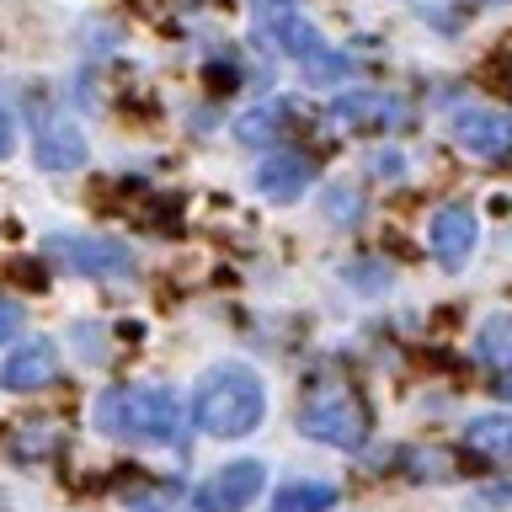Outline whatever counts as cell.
<instances>
[{"label":"cell","instance_id":"obj_1","mask_svg":"<svg viewBox=\"0 0 512 512\" xmlns=\"http://www.w3.org/2000/svg\"><path fill=\"white\" fill-rule=\"evenodd\" d=\"M96 427L118 443H182L187 438V411L166 384H112L96 400Z\"/></svg>","mask_w":512,"mask_h":512},{"label":"cell","instance_id":"obj_2","mask_svg":"<svg viewBox=\"0 0 512 512\" xmlns=\"http://www.w3.org/2000/svg\"><path fill=\"white\" fill-rule=\"evenodd\" d=\"M267 416V384L246 363H214L192 395V427L208 438H246Z\"/></svg>","mask_w":512,"mask_h":512},{"label":"cell","instance_id":"obj_3","mask_svg":"<svg viewBox=\"0 0 512 512\" xmlns=\"http://www.w3.org/2000/svg\"><path fill=\"white\" fill-rule=\"evenodd\" d=\"M256 27L267 32L272 43L283 48L288 59H299V70L320 80V86H331V80H347L358 64H352V54H342V48H331L320 32L299 16V6H272V11H256Z\"/></svg>","mask_w":512,"mask_h":512},{"label":"cell","instance_id":"obj_4","mask_svg":"<svg viewBox=\"0 0 512 512\" xmlns=\"http://www.w3.org/2000/svg\"><path fill=\"white\" fill-rule=\"evenodd\" d=\"M299 432L326 448H363L368 443V406L358 400V390L347 384H326V390H310V400L299 406Z\"/></svg>","mask_w":512,"mask_h":512},{"label":"cell","instance_id":"obj_5","mask_svg":"<svg viewBox=\"0 0 512 512\" xmlns=\"http://www.w3.org/2000/svg\"><path fill=\"white\" fill-rule=\"evenodd\" d=\"M43 256H54L64 272H80V278H123V272H134L128 246L107 235H48Z\"/></svg>","mask_w":512,"mask_h":512},{"label":"cell","instance_id":"obj_6","mask_svg":"<svg viewBox=\"0 0 512 512\" xmlns=\"http://www.w3.org/2000/svg\"><path fill=\"white\" fill-rule=\"evenodd\" d=\"M262 486H267V464L262 459H235L192 491V512H246L256 496H262Z\"/></svg>","mask_w":512,"mask_h":512},{"label":"cell","instance_id":"obj_7","mask_svg":"<svg viewBox=\"0 0 512 512\" xmlns=\"http://www.w3.org/2000/svg\"><path fill=\"white\" fill-rule=\"evenodd\" d=\"M406 118H411V107L395 91H347L331 102V123L358 128V134H384V128H400Z\"/></svg>","mask_w":512,"mask_h":512},{"label":"cell","instance_id":"obj_8","mask_svg":"<svg viewBox=\"0 0 512 512\" xmlns=\"http://www.w3.org/2000/svg\"><path fill=\"white\" fill-rule=\"evenodd\" d=\"M54 379H59V347L54 342H22L0 363V390H11V395L48 390Z\"/></svg>","mask_w":512,"mask_h":512},{"label":"cell","instance_id":"obj_9","mask_svg":"<svg viewBox=\"0 0 512 512\" xmlns=\"http://www.w3.org/2000/svg\"><path fill=\"white\" fill-rule=\"evenodd\" d=\"M432 256L448 267V272H459L464 262L475 256V240H480V224H475V214L464 203H448V208H438L432 214Z\"/></svg>","mask_w":512,"mask_h":512},{"label":"cell","instance_id":"obj_10","mask_svg":"<svg viewBox=\"0 0 512 512\" xmlns=\"http://www.w3.org/2000/svg\"><path fill=\"white\" fill-rule=\"evenodd\" d=\"M454 139H459V150H470L480 160H502L512 150V123L502 112H486V107H459L454 112Z\"/></svg>","mask_w":512,"mask_h":512},{"label":"cell","instance_id":"obj_11","mask_svg":"<svg viewBox=\"0 0 512 512\" xmlns=\"http://www.w3.org/2000/svg\"><path fill=\"white\" fill-rule=\"evenodd\" d=\"M256 192L272 203H294L299 192H310L315 187V160L310 155H299V150H283V155H267L262 166H256Z\"/></svg>","mask_w":512,"mask_h":512},{"label":"cell","instance_id":"obj_12","mask_svg":"<svg viewBox=\"0 0 512 512\" xmlns=\"http://www.w3.org/2000/svg\"><path fill=\"white\" fill-rule=\"evenodd\" d=\"M38 166L54 176H70L86 166V128L70 118H48L38 128Z\"/></svg>","mask_w":512,"mask_h":512},{"label":"cell","instance_id":"obj_13","mask_svg":"<svg viewBox=\"0 0 512 512\" xmlns=\"http://www.w3.org/2000/svg\"><path fill=\"white\" fill-rule=\"evenodd\" d=\"M464 443H470V454L491 464H512V416H470Z\"/></svg>","mask_w":512,"mask_h":512},{"label":"cell","instance_id":"obj_14","mask_svg":"<svg viewBox=\"0 0 512 512\" xmlns=\"http://www.w3.org/2000/svg\"><path fill=\"white\" fill-rule=\"evenodd\" d=\"M336 507V486L331 480H288L272 496V512H331Z\"/></svg>","mask_w":512,"mask_h":512},{"label":"cell","instance_id":"obj_15","mask_svg":"<svg viewBox=\"0 0 512 512\" xmlns=\"http://www.w3.org/2000/svg\"><path fill=\"white\" fill-rule=\"evenodd\" d=\"M475 358L496 374H512V315H491L475 331Z\"/></svg>","mask_w":512,"mask_h":512},{"label":"cell","instance_id":"obj_16","mask_svg":"<svg viewBox=\"0 0 512 512\" xmlns=\"http://www.w3.org/2000/svg\"><path fill=\"white\" fill-rule=\"evenodd\" d=\"M278 134H283V102H267V107H256V112H246V118L235 123L240 144H272Z\"/></svg>","mask_w":512,"mask_h":512},{"label":"cell","instance_id":"obj_17","mask_svg":"<svg viewBox=\"0 0 512 512\" xmlns=\"http://www.w3.org/2000/svg\"><path fill=\"white\" fill-rule=\"evenodd\" d=\"M320 203H326L331 224H352V219H358V187H331Z\"/></svg>","mask_w":512,"mask_h":512},{"label":"cell","instance_id":"obj_18","mask_svg":"<svg viewBox=\"0 0 512 512\" xmlns=\"http://www.w3.org/2000/svg\"><path fill=\"white\" fill-rule=\"evenodd\" d=\"M16 331H22V304H16V299H0V342H11Z\"/></svg>","mask_w":512,"mask_h":512},{"label":"cell","instance_id":"obj_19","mask_svg":"<svg viewBox=\"0 0 512 512\" xmlns=\"http://www.w3.org/2000/svg\"><path fill=\"white\" fill-rule=\"evenodd\" d=\"M54 448H59V438H54V432H32V438H22V443H16V454H54Z\"/></svg>","mask_w":512,"mask_h":512},{"label":"cell","instance_id":"obj_20","mask_svg":"<svg viewBox=\"0 0 512 512\" xmlns=\"http://www.w3.org/2000/svg\"><path fill=\"white\" fill-rule=\"evenodd\" d=\"M400 166H406V160H400L395 150H379L374 155V176H400Z\"/></svg>","mask_w":512,"mask_h":512},{"label":"cell","instance_id":"obj_21","mask_svg":"<svg viewBox=\"0 0 512 512\" xmlns=\"http://www.w3.org/2000/svg\"><path fill=\"white\" fill-rule=\"evenodd\" d=\"M11 144H16V134H11V112L0 107V155H11Z\"/></svg>","mask_w":512,"mask_h":512},{"label":"cell","instance_id":"obj_22","mask_svg":"<svg viewBox=\"0 0 512 512\" xmlns=\"http://www.w3.org/2000/svg\"><path fill=\"white\" fill-rule=\"evenodd\" d=\"M256 11H272V6H299V0H251Z\"/></svg>","mask_w":512,"mask_h":512},{"label":"cell","instance_id":"obj_23","mask_svg":"<svg viewBox=\"0 0 512 512\" xmlns=\"http://www.w3.org/2000/svg\"><path fill=\"white\" fill-rule=\"evenodd\" d=\"M496 395H502V400H512V374H502V384H496Z\"/></svg>","mask_w":512,"mask_h":512}]
</instances>
